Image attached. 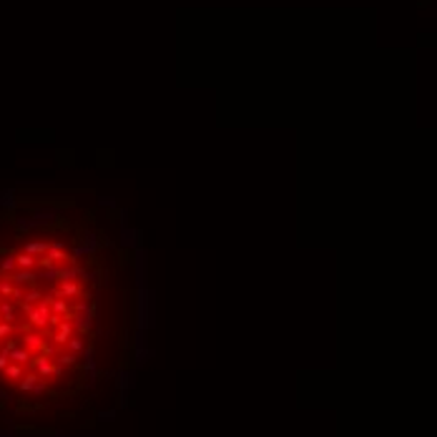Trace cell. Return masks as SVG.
I'll return each mask as SVG.
<instances>
[{
	"mask_svg": "<svg viewBox=\"0 0 437 437\" xmlns=\"http://www.w3.org/2000/svg\"><path fill=\"white\" fill-rule=\"evenodd\" d=\"M23 251H28V254H33V256H40V254H46L48 251V241H25L23 244Z\"/></svg>",
	"mask_w": 437,
	"mask_h": 437,
	"instance_id": "6da1fadb",
	"label": "cell"
}]
</instances>
